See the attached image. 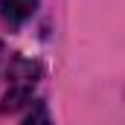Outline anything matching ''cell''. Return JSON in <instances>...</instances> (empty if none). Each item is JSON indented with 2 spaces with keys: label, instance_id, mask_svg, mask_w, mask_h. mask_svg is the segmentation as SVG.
<instances>
[{
  "label": "cell",
  "instance_id": "obj_1",
  "mask_svg": "<svg viewBox=\"0 0 125 125\" xmlns=\"http://www.w3.org/2000/svg\"><path fill=\"white\" fill-rule=\"evenodd\" d=\"M38 76H41V67L23 55H15L9 64V84H6V96H3V105L0 111H18L21 105H26L32 99V90L38 84Z\"/></svg>",
  "mask_w": 125,
  "mask_h": 125
},
{
  "label": "cell",
  "instance_id": "obj_3",
  "mask_svg": "<svg viewBox=\"0 0 125 125\" xmlns=\"http://www.w3.org/2000/svg\"><path fill=\"white\" fill-rule=\"evenodd\" d=\"M23 125H52V119H50V108H47V102H32L29 114H26V119H23Z\"/></svg>",
  "mask_w": 125,
  "mask_h": 125
},
{
  "label": "cell",
  "instance_id": "obj_4",
  "mask_svg": "<svg viewBox=\"0 0 125 125\" xmlns=\"http://www.w3.org/2000/svg\"><path fill=\"white\" fill-rule=\"evenodd\" d=\"M0 52H3V47H0Z\"/></svg>",
  "mask_w": 125,
  "mask_h": 125
},
{
  "label": "cell",
  "instance_id": "obj_2",
  "mask_svg": "<svg viewBox=\"0 0 125 125\" xmlns=\"http://www.w3.org/2000/svg\"><path fill=\"white\" fill-rule=\"evenodd\" d=\"M38 9V0H0V18L9 26H21L26 23Z\"/></svg>",
  "mask_w": 125,
  "mask_h": 125
}]
</instances>
